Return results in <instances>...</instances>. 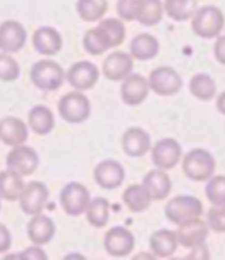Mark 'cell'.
<instances>
[{
  "label": "cell",
  "instance_id": "cell-19",
  "mask_svg": "<svg viewBox=\"0 0 225 260\" xmlns=\"http://www.w3.org/2000/svg\"><path fill=\"white\" fill-rule=\"evenodd\" d=\"M27 125L14 116L5 117L0 120V140L5 145L17 147L24 144L28 139Z\"/></svg>",
  "mask_w": 225,
  "mask_h": 260
},
{
  "label": "cell",
  "instance_id": "cell-23",
  "mask_svg": "<svg viewBox=\"0 0 225 260\" xmlns=\"http://www.w3.org/2000/svg\"><path fill=\"white\" fill-rule=\"evenodd\" d=\"M177 234L169 230L157 231L150 237V249L153 255L160 258L172 256L177 250Z\"/></svg>",
  "mask_w": 225,
  "mask_h": 260
},
{
  "label": "cell",
  "instance_id": "cell-26",
  "mask_svg": "<svg viewBox=\"0 0 225 260\" xmlns=\"http://www.w3.org/2000/svg\"><path fill=\"white\" fill-rule=\"evenodd\" d=\"M131 55L139 61L151 60L159 52V42L149 34H140L131 43Z\"/></svg>",
  "mask_w": 225,
  "mask_h": 260
},
{
  "label": "cell",
  "instance_id": "cell-12",
  "mask_svg": "<svg viewBox=\"0 0 225 260\" xmlns=\"http://www.w3.org/2000/svg\"><path fill=\"white\" fill-rule=\"evenodd\" d=\"M106 251L113 257H126L135 247V237L125 227L116 226L109 230L104 238Z\"/></svg>",
  "mask_w": 225,
  "mask_h": 260
},
{
  "label": "cell",
  "instance_id": "cell-34",
  "mask_svg": "<svg viewBox=\"0 0 225 260\" xmlns=\"http://www.w3.org/2000/svg\"><path fill=\"white\" fill-rule=\"evenodd\" d=\"M205 194L213 205H225V175L211 178L205 187Z\"/></svg>",
  "mask_w": 225,
  "mask_h": 260
},
{
  "label": "cell",
  "instance_id": "cell-37",
  "mask_svg": "<svg viewBox=\"0 0 225 260\" xmlns=\"http://www.w3.org/2000/svg\"><path fill=\"white\" fill-rule=\"evenodd\" d=\"M208 224L216 233H225V205H214L208 213Z\"/></svg>",
  "mask_w": 225,
  "mask_h": 260
},
{
  "label": "cell",
  "instance_id": "cell-29",
  "mask_svg": "<svg viewBox=\"0 0 225 260\" xmlns=\"http://www.w3.org/2000/svg\"><path fill=\"white\" fill-rule=\"evenodd\" d=\"M198 7V0H165L166 14L175 21H185L194 17Z\"/></svg>",
  "mask_w": 225,
  "mask_h": 260
},
{
  "label": "cell",
  "instance_id": "cell-17",
  "mask_svg": "<svg viewBox=\"0 0 225 260\" xmlns=\"http://www.w3.org/2000/svg\"><path fill=\"white\" fill-rule=\"evenodd\" d=\"M178 243L185 248H195V247L204 244L209 235V227L203 220L195 218L182 225H179L177 231Z\"/></svg>",
  "mask_w": 225,
  "mask_h": 260
},
{
  "label": "cell",
  "instance_id": "cell-27",
  "mask_svg": "<svg viewBox=\"0 0 225 260\" xmlns=\"http://www.w3.org/2000/svg\"><path fill=\"white\" fill-rule=\"evenodd\" d=\"M123 200L131 212L141 213L150 206L152 198L144 184H133L125 190Z\"/></svg>",
  "mask_w": 225,
  "mask_h": 260
},
{
  "label": "cell",
  "instance_id": "cell-6",
  "mask_svg": "<svg viewBox=\"0 0 225 260\" xmlns=\"http://www.w3.org/2000/svg\"><path fill=\"white\" fill-rule=\"evenodd\" d=\"M57 109L63 120L70 123H81L89 117L91 104L85 95L80 92H71L62 96Z\"/></svg>",
  "mask_w": 225,
  "mask_h": 260
},
{
  "label": "cell",
  "instance_id": "cell-14",
  "mask_svg": "<svg viewBox=\"0 0 225 260\" xmlns=\"http://www.w3.org/2000/svg\"><path fill=\"white\" fill-rule=\"evenodd\" d=\"M100 72L96 65L89 61L74 63L69 70L67 79L71 86L78 90H87L94 87L99 81Z\"/></svg>",
  "mask_w": 225,
  "mask_h": 260
},
{
  "label": "cell",
  "instance_id": "cell-42",
  "mask_svg": "<svg viewBox=\"0 0 225 260\" xmlns=\"http://www.w3.org/2000/svg\"><path fill=\"white\" fill-rule=\"evenodd\" d=\"M216 108L221 114L225 115V92H223L216 100Z\"/></svg>",
  "mask_w": 225,
  "mask_h": 260
},
{
  "label": "cell",
  "instance_id": "cell-3",
  "mask_svg": "<svg viewBox=\"0 0 225 260\" xmlns=\"http://www.w3.org/2000/svg\"><path fill=\"white\" fill-rule=\"evenodd\" d=\"M223 12L214 6H204L198 9L192 18L191 27L195 34L203 39L216 38L224 28Z\"/></svg>",
  "mask_w": 225,
  "mask_h": 260
},
{
  "label": "cell",
  "instance_id": "cell-2",
  "mask_svg": "<svg viewBox=\"0 0 225 260\" xmlns=\"http://www.w3.org/2000/svg\"><path fill=\"white\" fill-rule=\"evenodd\" d=\"M216 168L215 159L208 150L194 149L184 155L182 170L190 180L203 182L210 180Z\"/></svg>",
  "mask_w": 225,
  "mask_h": 260
},
{
  "label": "cell",
  "instance_id": "cell-43",
  "mask_svg": "<svg viewBox=\"0 0 225 260\" xmlns=\"http://www.w3.org/2000/svg\"><path fill=\"white\" fill-rule=\"evenodd\" d=\"M0 207H2V203H0Z\"/></svg>",
  "mask_w": 225,
  "mask_h": 260
},
{
  "label": "cell",
  "instance_id": "cell-39",
  "mask_svg": "<svg viewBox=\"0 0 225 260\" xmlns=\"http://www.w3.org/2000/svg\"><path fill=\"white\" fill-rule=\"evenodd\" d=\"M12 238L9 230L4 224L0 223V253L8 251L11 247Z\"/></svg>",
  "mask_w": 225,
  "mask_h": 260
},
{
  "label": "cell",
  "instance_id": "cell-16",
  "mask_svg": "<svg viewBox=\"0 0 225 260\" xmlns=\"http://www.w3.org/2000/svg\"><path fill=\"white\" fill-rule=\"evenodd\" d=\"M134 70V61L131 54L125 52H114L103 63V73L106 79L113 82L124 81Z\"/></svg>",
  "mask_w": 225,
  "mask_h": 260
},
{
  "label": "cell",
  "instance_id": "cell-18",
  "mask_svg": "<svg viewBox=\"0 0 225 260\" xmlns=\"http://www.w3.org/2000/svg\"><path fill=\"white\" fill-rule=\"evenodd\" d=\"M149 93V82L144 76L133 74L124 80L120 87V96L125 104L130 106H138Z\"/></svg>",
  "mask_w": 225,
  "mask_h": 260
},
{
  "label": "cell",
  "instance_id": "cell-22",
  "mask_svg": "<svg viewBox=\"0 0 225 260\" xmlns=\"http://www.w3.org/2000/svg\"><path fill=\"white\" fill-rule=\"evenodd\" d=\"M28 236L36 245H46L53 238L55 225L53 220L46 215H35L28 224Z\"/></svg>",
  "mask_w": 225,
  "mask_h": 260
},
{
  "label": "cell",
  "instance_id": "cell-15",
  "mask_svg": "<svg viewBox=\"0 0 225 260\" xmlns=\"http://www.w3.org/2000/svg\"><path fill=\"white\" fill-rule=\"evenodd\" d=\"M94 179L102 188L114 190L123 184L125 179L124 168L115 160H104L96 166Z\"/></svg>",
  "mask_w": 225,
  "mask_h": 260
},
{
  "label": "cell",
  "instance_id": "cell-40",
  "mask_svg": "<svg viewBox=\"0 0 225 260\" xmlns=\"http://www.w3.org/2000/svg\"><path fill=\"white\" fill-rule=\"evenodd\" d=\"M214 55L218 63L225 65V36L217 38L214 44Z\"/></svg>",
  "mask_w": 225,
  "mask_h": 260
},
{
  "label": "cell",
  "instance_id": "cell-8",
  "mask_svg": "<svg viewBox=\"0 0 225 260\" xmlns=\"http://www.w3.org/2000/svg\"><path fill=\"white\" fill-rule=\"evenodd\" d=\"M149 87L160 96H172L181 89L182 80L171 68H157L150 73Z\"/></svg>",
  "mask_w": 225,
  "mask_h": 260
},
{
  "label": "cell",
  "instance_id": "cell-20",
  "mask_svg": "<svg viewBox=\"0 0 225 260\" xmlns=\"http://www.w3.org/2000/svg\"><path fill=\"white\" fill-rule=\"evenodd\" d=\"M150 137L144 129L130 128L126 130L121 139L124 152L133 158L144 157L150 149Z\"/></svg>",
  "mask_w": 225,
  "mask_h": 260
},
{
  "label": "cell",
  "instance_id": "cell-21",
  "mask_svg": "<svg viewBox=\"0 0 225 260\" xmlns=\"http://www.w3.org/2000/svg\"><path fill=\"white\" fill-rule=\"evenodd\" d=\"M32 44L42 55H55L62 48V38L54 28L42 27L34 34Z\"/></svg>",
  "mask_w": 225,
  "mask_h": 260
},
{
  "label": "cell",
  "instance_id": "cell-24",
  "mask_svg": "<svg viewBox=\"0 0 225 260\" xmlns=\"http://www.w3.org/2000/svg\"><path fill=\"white\" fill-rule=\"evenodd\" d=\"M143 184L149 191L152 200L160 201L168 197L171 191V180L169 175L162 170H152L148 172Z\"/></svg>",
  "mask_w": 225,
  "mask_h": 260
},
{
  "label": "cell",
  "instance_id": "cell-10",
  "mask_svg": "<svg viewBox=\"0 0 225 260\" xmlns=\"http://www.w3.org/2000/svg\"><path fill=\"white\" fill-rule=\"evenodd\" d=\"M6 165L10 170L27 177L37 170L39 166V155L31 147L20 145L15 147L8 153Z\"/></svg>",
  "mask_w": 225,
  "mask_h": 260
},
{
  "label": "cell",
  "instance_id": "cell-31",
  "mask_svg": "<svg viewBox=\"0 0 225 260\" xmlns=\"http://www.w3.org/2000/svg\"><path fill=\"white\" fill-rule=\"evenodd\" d=\"M107 0H78L76 10L82 20L87 22L98 21L106 14Z\"/></svg>",
  "mask_w": 225,
  "mask_h": 260
},
{
  "label": "cell",
  "instance_id": "cell-35",
  "mask_svg": "<svg viewBox=\"0 0 225 260\" xmlns=\"http://www.w3.org/2000/svg\"><path fill=\"white\" fill-rule=\"evenodd\" d=\"M20 75V68L14 57L8 53H0V81L14 82Z\"/></svg>",
  "mask_w": 225,
  "mask_h": 260
},
{
  "label": "cell",
  "instance_id": "cell-13",
  "mask_svg": "<svg viewBox=\"0 0 225 260\" xmlns=\"http://www.w3.org/2000/svg\"><path fill=\"white\" fill-rule=\"evenodd\" d=\"M27 42V31L16 20H7L0 24V50L5 53H16Z\"/></svg>",
  "mask_w": 225,
  "mask_h": 260
},
{
  "label": "cell",
  "instance_id": "cell-1",
  "mask_svg": "<svg viewBox=\"0 0 225 260\" xmlns=\"http://www.w3.org/2000/svg\"><path fill=\"white\" fill-rule=\"evenodd\" d=\"M125 25L118 19L108 18L102 20L96 28L88 30L83 45L91 55H101L108 49L116 48L125 40Z\"/></svg>",
  "mask_w": 225,
  "mask_h": 260
},
{
  "label": "cell",
  "instance_id": "cell-25",
  "mask_svg": "<svg viewBox=\"0 0 225 260\" xmlns=\"http://www.w3.org/2000/svg\"><path fill=\"white\" fill-rule=\"evenodd\" d=\"M24 188L21 175L14 170H5L0 172V199L9 202L19 200Z\"/></svg>",
  "mask_w": 225,
  "mask_h": 260
},
{
  "label": "cell",
  "instance_id": "cell-5",
  "mask_svg": "<svg viewBox=\"0 0 225 260\" xmlns=\"http://www.w3.org/2000/svg\"><path fill=\"white\" fill-rule=\"evenodd\" d=\"M30 79L39 89L54 92L62 86L64 71L60 64L54 61L42 60L32 65Z\"/></svg>",
  "mask_w": 225,
  "mask_h": 260
},
{
  "label": "cell",
  "instance_id": "cell-28",
  "mask_svg": "<svg viewBox=\"0 0 225 260\" xmlns=\"http://www.w3.org/2000/svg\"><path fill=\"white\" fill-rule=\"evenodd\" d=\"M29 125L34 133L39 136H46L52 132L54 127V117L47 106L37 105L29 112Z\"/></svg>",
  "mask_w": 225,
  "mask_h": 260
},
{
  "label": "cell",
  "instance_id": "cell-32",
  "mask_svg": "<svg viewBox=\"0 0 225 260\" xmlns=\"http://www.w3.org/2000/svg\"><path fill=\"white\" fill-rule=\"evenodd\" d=\"M88 223L98 229L107 225L109 219V202L104 198H95L86 209Z\"/></svg>",
  "mask_w": 225,
  "mask_h": 260
},
{
  "label": "cell",
  "instance_id": "cell-41",
  "mask_svg": "<svg viewBox=\"0 0 225 260\" xmlns=\"http://www.w3.org/2000/svg\"><path fill=\"white\" fill-rule=\"evenodd\" d=\"M192 249H194V252H192L191 255L188 257L189 259H209L210 258L207 246H205L204 244L198 246V247H195V248H192Z\"/></svg>",
  "mask_w": 225,
  "mask_h": 260
},
{
  "label": "cell",
  "instance_id": "cell-30",
  "mask_svg": "<svg viewBox=\"0 0 225 260\" xmlns=\"http://www.w3.org/2000/svg\"><path fill=\"white\" fill-rule=\"evenodd\" d=\"M189 88L191 94L200 101H210L216 94V84L208 74L199 73L190 80Z\"/></svg>",
  "mask_w": 225,
  "mask_h": 260
},
{
  "label": "cell",
  "instance_id": "cell-7",
  "mask_svg": "<svg viewBox=\"0 0 225 260\" xmlns=\"http://www.w3.org/2000/svg\"><path fill=\"white\" fill-rule=\"evenodd\" d=\"M89 192L87 188L76 182H71L62 188L60 203L68 215L79 216L84 213L89 203Z\"/></svg>",
  "mask_w": 225,
  "mask_h": 260
},
{
  "label": "cell",
  "instance_id": "cell-33",
  "mask_svg": "<svg viewBox=\"0 0 225 260\" xmlns=\"http://www.w3.org/2000/svg\"><path fill=\"white\" fill-rule=\"evenodd\" d=\"M163 4L160 0H140V8L137 20L146 27H152L162 21Z\"/></svg>",
  "mask_w": 225,
  "mask_h": 260
},
{
  "label": "cell",
  "instance_id": "cell-9",
  "mask_svg": "<svg viewBox=\"0 0 225 260\" xmlns=\"http://www.w3.org/2000/svg\"><path fill=\"white\" fill-rule=\"evenodd\" d=\"M48 198L49 190L47 185L42 182L34 181L24 186L19 201H20V207L23 213L35 216L42 212Z\"/></svg>",
  "mask_w": 225,
  "mask_h": 260
},
{
  "label": "cell",
  "instance_id": "cell-4",
  "mask_svg": "<svg viewBox=\"0 0 225 260\" xmlns=\"http://www.w3.org/2000/svg\"><path fill=\"white\" fill-rule=\"evenodd\" d=\"M165 213L170 222L182 225L191 219L200 217L203 213V206L201 201L196 197L178 195L167 203Z\"/></svg>",
  "mask_w": 225,
  "mask_h": 260
},
{
  "label": "cell",
  "instance_id": "cell-36",
  "mask_svg": "<svg viewBox=\"0 0 225 260\" xmlns=\"http://www.w3.org/2000/svg\"><path fill=\"white\" fill-rule=\"evenodd\" d=\"M140 8V0H118L117 14L126 21L137 20Z\"/></svg>",
  "mask_w": 225,
  "mask_h": 260
},
{
  "label": "cell",
  "instance_id": "cell-11",
  "mask_svg": "<svg viewBox=\"0 0 225 260\" xmlns=\"http://www.w3.org/2000/svg\"><path fill=\"white\" fill-rule=\"evenodd\" d=\"M181 146L172 138L159 140L152 148V162L160 170H170L175 168L181 158Z\"/></svg>",
  "mask_w": 225,
  "mask_h": 260
},
{
  "label": "cell",
  "instance_id": "cell-38",
  "mask_svg": "<svg viewBox=\"0 0 225 260\" xmlns=\"http://www.w3.org/2000/svg\"><path fill=\"white\" fill-rule=\"evenodd\" d=\"M19 259H39V260H47L48 256L39 247H29L21 253H19Z\"/></svg>",
  "mask_w": 225,
  "mask_h": 260
}]
</instances>
